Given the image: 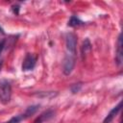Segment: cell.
Returning <instances> with one entry per match:
<instances>
[{
	"label": "cell",
	"instance_id": "1",
	"mask_svg": "<svg viewBox=\"0 0 123 123\" xmlns=\"http://www.w3.org/2000/svg\"><path fill=\"white\" fill-rule=\"evenodd\" d=\"M12 97V86L8 80H0V101L3 104H8Z\"/></svg>",
	"mask_w": 123,
	"mask_h": 123
},
{
	"label": "cell",
	"instance_id": "2",
	"mask_svg": "<svg viewBox=\"0 0 123 123\" xmlns=\"http://www.w3.org/2000/svg\"><path fill=\"white\" fill-rule=\"evenodd\" d=\"M75 66V55L67 53L64 56L63 62H62V72L64 75H69L73 71Z\"/></svg>",
	"mask_w": 123,
	"mask_h": 123
},
{
	"label": "cell",
	"instance_id": "3",
	"mask_svg": "<svg viewBox=\"0 0 123 123\" xmlns=\"http://www.w3.org/2000/svg\"><path fill=\"white\" fill-rule=\"evenodd\" d=\"M65 45L69 54L75 55L77 46V36L73 33H67L65 36Z\"/></svg>",
	"mask_w": 123,
	"mask_h": 123
},
{
	"label": "cell",
	"instance_id": "4",
	"mask_svg": "<svg viewBox=\"0 0 123 123\" xmlns=\"http://www.w3.org/2000/svg\"><path fill=\"white\" fill-rule=\"evenodd\" d=\"M36 62H37V58L31 53H27L22 62V70L23 71L33 70L36 66Z\"/></svg>",
	"mask_w": 123,
	"mask_h": 123
},
{
	"label": "cell",
	"instance_id": "5",
	"mask_svg": "<svg viewBox=\"0 0 123 123\" xmlns=\"http://www.w3.org/2000/svg\"><path fill=\"white\" fill-rule=\"evenodd\" d=\"M123 62V51H122V35L119 34L117 38L116 50H115V62L118 66L122 64Z\"/></svg>",
	"mask_w": 123,
	"mask_h": 123
},
{
	"label": "cell",
	"instance_id": "6",
	"mask_svg": "<svg viewBox=\"0 0 123 123\" xmlns=\"http://www.w3.org/2000/svg\"><path fill=\"white\" fill-rule=\"evenodd\" d=\"M56 111L53 109H49L45 111H43L41 114H39L34 121V123H43L46 121H49L50 119H52L55 116Z\"/></svg>",
	"mask_w": 123,
	"mask_h": 123
},
{
	"label": "cell",
	"instance_id": "7",
	"mask_svg": "<svg viewBox=\"0 0 123 123\" xmlns=\"http://www.w3.org/2000/svg\"><path fill=\"white\" fill-rule=\"evenodd\" d=\"M121 107H122V101H120L115 107H113L111 111H110V112L108 113V115L105 117V119L103 120V123H111L114 118H115V116L118 114V112L121 111Z\"/></svg>",
	"mask_w": 123,
	"mask_h": 123
},
{
	"label": "cell",
	"instance_id": "8",
	"mask_svg": "<svg viewBox=\"0 0 123 123\" xmlns=\"http://www.w3.org/2000/svg\"><path fill=\"white\" fill-rule=\"evenodd\" d=\"M39 107H40L39 105H32V106L28 107V108L25 110V111H24L23 113H21L23 119H27V118L31 117L32 115H34V114L38 111Z\"/></svg>",
	"mask_w": 123,
	"mask_h": 123
},
{
	"label": "cell",
	"instance_id": "9",
	"mask_svg": "<svg viewBox=\"0 0 123 123\" xmlns=\"http://www.w3.org/2000/svg\"><path fill=\"white\" fill-rule=\"evenodd\" d=\"M90 51H91V43H90V41H89L88 38H86L83 41V44L81 46V55H82V58L86 57Z\"/></svg>",
	"mask_w": 123,
	"mask_h": 123
},
{
	"label": "cell",
	"instance_id": "10",
	"mask_svg": "<svg viewBox=\"0 0 123 123\" xmlns=\"http://www.w3.org/2000/svg\"><path fill=\"white\" fill-rule=\"evenodd\" d=\"M84 24V22L80 19V18H78L77 16H75V15H72L71 17H70V19H69V21H68V26H70V27H79V26H81V25H83Z\"/></svg>",
	"mask_w": 123,
	"mask_h": 123
},
{
	"label": "cell",
	"instance_id": "11",
	"mask_svg": "<svg viewBox=\"0 0 123 123\" xmlns=\"http://www.w3.org/2000/svg\"><path fill=\"white\" fill-rule=\"evenodd\" d=\"M36 95L38 96V97H41V98H49L50 99V98L55 97L57 95V92H53V91H46V92L40 91L38 93H36Z\"/></svg>",
	"mask_w": 123,
	"mask_h": 123
},
{
	"label": "cell",
	"instance_id": "12",
	"mask_svg": "<svg viewBox=\"0 0 123 123\" xmlns=\"http://www.w3.org/2000/svg\"><path fill=\"white\" fill-rule=\"evenodd\" d=\"M82 83H77V84H74V85H72L71 86V87H70V90H71V92L72 93H77V92H79L80 90H81V88H82Z\"/></svg>",
	"mask_w": 123,
	"mask_h": 123
},
{
	"label": "cell",
	"instance_id": "13",
	"mask_svg": "<svg viewBox=\"0 0 123 123\" xmlns=\"http://www.w3.org/2000/svg\"><path fill=\"white\" fill-rule=\"evenodd\" d=\"M22 120H24L23 117H22V114H18V115H15V116L12 117L9 121H7V122H5V123H19V122L22 121Z\"/></svg>",
	"mask_w": 123,
	"mask_h": 123
},
{
	"label": "cell",
	"instance_id": "14",
	"mask_svg": "<svg viewBox=\"0 0 123 123\" xmlns=\"http://www.w3.org/2000/svg\"><path fill=\"white\" fill-rule=\"evenodd\" d=\"M12 12H13L15 15H17V14L19 13V6H18V5H13V6L12 7Z\"/></svg>",
	"mask_w": 123,
	"mask_h": 123
},
{
	"label": "cell",
	"instance_id": "15",
	"mask_svg": "<svg viewBox=\"0 0 123 123\" xmlns=\"http://www.w3.org/2000/svg\"><path fill=\"white\" fill-rule=\"evenodd\" d=\"M5 46H6V40H5V39L0 40V55L2 54V52H3L4 48H5Z\"/></svg>",
	"mask_w": 123,
	"mask_h": 123
},
{
	"label": "cell",
	"instance_id": "16",
	"mask_svg": "<svg viewBox=\"0 0 123 123\" xmlns=\"http://www.w3.org/2000/svg\"><path fill=\"white\" fill-rule=\"evenodd\" d=\"M0 33H2V34H4V30H3V28L0 26Z\"/></svg>",
	"mask_w": 123,
	"mask_h": 123
},
{
	"label": "cell",
	"instance_id": "17",
	"mask_svg": "<svg viewBox=\"0 0 123 123\" xmlns=\"http://www.w3.org/2000/svg\"><path fill=\"white\" fill-rule=\"evenodd\" d=\"M2 65H3V61H0V70L2 68Z\"/></svg>",
	"mask_w": 123,
	"mask_h": 123
}]
</instances>
